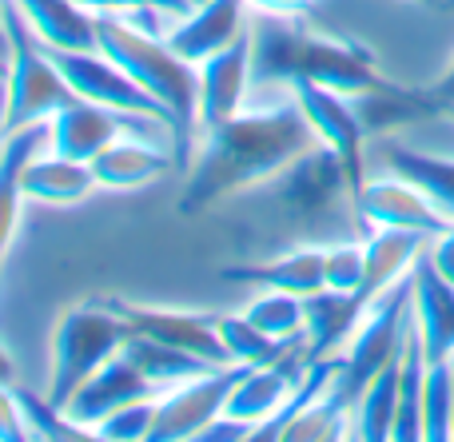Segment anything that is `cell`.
<instances>
[{"label":"cell","mask_w":454,"mask_h":442,"mask_svg":"<svg viewBox=\"0 0 454 442\" xmlns=\"http://www.w3.org/2000/svg\"><path fill=\"white\" fill-rule=\"evenodd\" d=\"M200 68V128H215L239 116L243 96L251 88V28L235 36L223 52L207 56Z\"/></svg>","instance_id":"obj_12"},{"label":"cell","mask_w":454,"mask_h":442,"mask_svg":"<svg viewBox=\"0 0 454 442\" xmlns=\"http://www.w3.org/2000/svg\"><path fill=\"white\" fill-rule=\"evenodd\" d=\"M442 116H447V120H454V104H450V108H447V112H442Z\"/></svg>","instance_id":"obj_41"},{"label":"cell","mask_w":454,"mask_h":442,"mask_svg":"<svg viewBox=\"0 0 454 442\" xmlns=\"http://www.w3.org/2000/svg\"><path fill=\"white\" fill-rule=\"evenodd\" d=\"M192 4H200V0H192Z\"/></svg>","instance_id":"obj_43"},{"label":"cell","mask_w":454,"mask_h":442,"mask_svg":"<svg viewBox=\"0 0 454 442\" xmlns=\"http://www.w3.org/2000/svg\"><path fill=\"white\" fill-rule=\"evenodd\" d=\"M243 315L259 331L275 335V339L307 343V307H303V295H295V291H263L255 303H247Z\"/></svg>","instance_id":"obj_27"},{"label":"cell","mask_w":454,"mask_h":442,"mask_svg":"<svg viewBox=\"0 0 454 442\" xmlns=\"http://www.w3.org/2000/svg\"><path fill=\"white\" fill-rule=\"evenodd\" d=\"M363 275H367V260H363V244H339L327 252V287L331 291H363Z\"/></svg>","instance_id":"obj_31"},{"label":"cell","mask_w":454,"mask_h":442,"mask_svg":"<svg viewBox=\"0 0 454 442\" xmlns=\"http://www.w3.org/2000/svg\"><path fill=\"white\" fill-rule=\"evenodd\" d=\"M132 323L120 315L112 299H84L64 311L52 331V379L44 395L64 407L84 379H92L112 355L128 347Z\"/></svg>","instance_id":"obj_4"},{"label":"cell","mask_w":454,"mask_h":442,"mask_svg":"<svg viewBox=\"0 0 454 442\" xmlns=\"http://www.w3.org/2000/svg\"><path fill=\"white\" fill-rule=\"evenodd\" d=\"M247 4H255L259 12H271V16H303L319 0H247Z\"/></svg>","instance_id":"obj_37"},{"label":"cell","mask_w":454,"mask_h":442,"mask_svg":"<svg viewBox=\"0 0 454 442\" xmlns=\"http://www.w3.org/2000/svg\"><path fill=\"white\" fill-rule=\"evenodd\" d=\"M355 215L363 228H403V231H419V236L434 239L447 228H454V220L427 196L419 183L403 180H367V188L355 199Z\"/></svg>","instance_id":"obj_9"},{"label":"cell","mask_w":454,"mask_h":442,"mask_svg":"<svg viewBox=\"0 0 454 442\" xmlns=\"http://www.w3.org/2000/svg\"><path fill=\"white\" fill-rule=\"evenodd\" d=\"M247 367L231 363V367H215L204 371L196 379H184L180 387L164 391L156 399V423H152L148 442H184V438H200V430L212 419H220L227 399H231L235 383L243 379Z\"/></svg>","instance_id":"obj_7"},{"label":"cell","mask_w":454,"mask_h":442,"mask_svg":"<svg viewBox=\"0 0 454 442\" xmlns=\"http://www.w3.org/2000/svg\"><path fill=\"white\" fill-rule=\"evenodd\" d=\"M220 335H223L227 351H231V359L243 367L279 363V359H287L291 351L307 347V343H287V339H275V335L259 331L247 315H220Z\"/></svg>","instance_id":"obj_25"},{"label":"cell","mask_w":454,"mask_h":442,"mask_svg":"<svg viewBox=\"0 0 454 442\" xmlns=\"http://www.w3.org/2000/svg\"><path fill=\"white\" fill-rule=\"evenodd\" d=\"M395 415H399V359L387 363L375 379L363 387V395L351 407V438L387 442L395 435Z\"/></svg>","instance_id":"obj_22"},{"label":"cell","mask_w":454,"mask_h":442,"mask_svg":"<svg viewBox=\"0 0 454 442\" xmlns=\"http://www.w3.org/2000/svg\"><path fill=\"white\" fill-rule=\"evenodd\" d=\"M251 84H319L351 100L399 88L363 44L323 36L271 12L251 24Z\"/></svg>","instance_id":"obj_2"},{"label":"cell","mask_w":454,"mask_h":442,"mask_svg":"<svg viewBox=\"0 0 454 442\" xmlns=\"http://www.w3.org/2000/svg\"><path fill=\"white\" fill-rule=\"evenodd\" d=\"M0 72H8V60H0Z\"/></svg>","instance_id":"obj_42"},{"label":"cell","mask_w":454,"mask_h":442,"mask_svg":"<svg viewBox=\"0 0 454 442\" xmlns=\"http://www.w3.org/2000/svg\"><path fill=\"white\" fill-rule=\"evenodd\" d=\"M387 164H391L395 175L403 180L419 183L434 204L454 220V159H442V156H427V151H415V148H403V143H387Z\"/></svg>","instance_id":"obj_24"},{"label":"cell","mask_w":454,"mask_h":442,"mask_svg":"<svg viewBox=\"0 0 454 442\" xmlns=\"http://www.w3.org/2000/svg\"><path fill=\"white\" fill-rule=\"evenodd\" d=\"M20 188L28 199L36 204H80L92 188H100L92 175V164L84 159H68V156H32L28 167L20 175Z\"/></svg>","instance_id":"obj_20"},{"label":"cell","mask_w":454,"mask_h":442,"mask_svg":"<svg viewBox=\"0 0 454 442\" xmlns=\"http://www.w3.org/2000/svg\"><path fill=\"white\" fill-rule=\"evenodd\" d=\"M48 136H52L48 120H36V124H24L16 132H8L4 143H0V260H4L8 244H12L20 204L28 199L20 188V175L28 167V159L40 156V148H48Z\"/></svg>","instance_id":"obj_17"},{"label":"cell","mask_w":454,"mask_h":442,"mask_svg":"<svg viewBox=\"0 0 454 442\" xmlns=\"http://www.w3.org/2000/svg\"><path fill=\"white\" fill-rule=\"evenodd\" d=\"M291 96H295V104L303 108V116L311 120L315 136L339 156V164H343V172H347V183H351V196L359 199V191L367 188V167H363L367 128H363L351 96H339L319 84H291Z\"/></svg>","instance_id":"obj_8"},{"label":"cell","mask_w":454,"mask_h":442,"mask_svg":"<svg viewBox=\"0 0 454 442\" xmlns=\"http://www.w3.org/2000/svg\"><path fill=\"white\" fill-rule=\"evenodd\" d=\"M427 236L403 228H371V239L363 244V260H367V275H363V299L375 303L387 287H395L403 275H411L415 260L423 255Z\"/></svg>","instance_id":"obj_19"},{"label":"cell","mask_w":454,"mask_h":442,"mask_svg":"<svg viewBox=\"0 0 454 442\" xmlns=\"http://www.w3.org/2000/svg\"><path fill=\"white\" fill-rule=\"evenodd\" d=\"M423 438L450 442L454 438V355L427 363L423 383Z\"/></svg>","instance_id":"obj_26"},{"label":"cell","mask_w":454,"mask_h":442,"mask_svg":"<svg viewBox=\"0 0 454 442\" xmlns=\"http://www.w3.org/2000/svg\"><path fill=\"white\" fill-rule=\"evenodd\" d=\"M434 260V268H439L442 279H450L454 283V228H447L442 236H434V247L427 252Z\"/></svg>","instance_id":"obj_35"},{"label":"cell","mask_w":454,"mask_h":442,"mask_svg":"<svg viewBox=\"0 0 454 442\" xmlns=\"http://www.w3.org/2000/svg\"><path fill=\"white\" fill-rule=\"evenodd\" d=\"M427 100H431V108H434V116H442V112L454 104V64L447 72H442L439 80H434L431 88H427Z\"/></svg>","instance_id":"obj_36"},{"label":"cell","mask_w":454,"mask_h":442,"mask_svg":"<svg viewBox=\"0 0 454 442\" xmlns=\"http://www.w3.org/2000/svg\"><path fill=\"white\" fill-rule=\"evenodd\" d=\"M80 8L96 16H120V12H172V16H188L192 0H76Z\"/></svg>","instance_id":"obj_32"},{"label":"cell","mask_w":454,"mask_h":442,"mask_svg":"<svg viewBox=\"0 0 454 442\" xmlns=\"http://www.w3.org/2000/svg\"><path fill=\"white\" fill-rule=\"evenodd\" d=\"M16 4L48 48H100L96 12L80 8L76 0H16Z\"/></svg>","instance_id":"obj_21"},{"label":"cell","mask_w":454,"mask_h":442,"mask_svg":"<svg viewBox=\"0 0 454 442\" xmlns=\"http://www.w3.org/2000/svg\"><path fill=\"white\" fill-rule=\"evenodd\" d=\"M100 32V52L112 56L140 88H148L168 108L176 124V159H188L192 151V128L200 124V68L184 60L168 40L120 20V16H96Z\"/></svg>","instance_id":"obj_3"},{"label":"cell","mask_w":454,"mask_h":442,"mask_svg":"<svg viewBox=\"0 0 454 442\" xmlns=\"http://www.w3.org/2000/svg\"><path fill=\"white\" fill-rule=\"evenodd\" d=\"M415 4H442V0H415Z\"/></svg>","instance_id":"obj_40"},{"label":"cell","mask_w":454,"mask_h":442,"mask_svg":"<svg viewBox=\"0 0 454 442\" xmlns=\"http://www.w3.org/2000/svg\"><path fill=\"white\" fill-rule=\"evenodd\" d=\"M8 40V132L36 120H52L64 104L76 100L68 80L52 64L44 40L32 32L16 0H0Z\"/></svg>","instance_id":"obj_5"},{"label":"cell","mask_w":454,"mask_h":442,"mask_svg":"<svg viewBox=\"0 0 454 442\" xmlns=\"http://www.w3.org/2000/svg\"><path fill=\"white\" fill-rule=\"evenodd\" d=\"M156 395H164V391L140 371V363H136L128 351H120L92 379L80 383L76 395L64 403V415H68L72 423H80V427L96 430L112 411H120V407H128V403H140V399H156Z\"/></svg>","instance_id":"obj_11"},{"label":"cell","mask_w":454,"mask_h":442,"mask_svg":"<svg viewBox=\"0 0 454 442\" xmlns=\"http://www.w3.org/2000/svg\"><path fill=\"white\" fill-rule=\"evenodd\" d=\"M255 435V427L243 419H231V415H220V419H212L204 430H200V442H251Z\"/></svg>","instance_id":"obj_34"},{"label":"cell","mask_w":454,"mask_h":442,"mask_svg":"<svg viewBox=\"0 0 454 442\" xmlns=\"http://www.w3.org/2000/svg\"><path fill=\"white\" fill-rule=\"evenodd\" d=\"M303 307H307V359H327L339 355L347 347V339L355 335L359 319L367 315L371 303L355 291H311L303 295Z\"/></svg>","instance_id":"obj_16"},{"label":"cell","mask_w":454,"mask_h":442,"mask_svg":"<svg viewBox=\"0 0 454 442\" xmlns=\"http://www.w3.org/2000/svg\"><path fill=\"white\" fill-rule=\"evenodd\" d=\"M176 164H180V159H176L172 148H160V143L140 140V136H120L100 156H92V175L100 188L136 191V188H144V183L164 180Z\"/></svg>","instance_id":"obj_14"},{"label":"cell","mask_w":454,"mask_h":442,"mask_svg":"<svg viewBox=\"0 0 454 442\" xmlns=\"http://www.w3.org/2000/svg\"><path fill=\"white\" fill-rule=\"evenodd\" d=\"M223 283H247L259 291H295V295H311L327 287V252H303L279 255L267 263H251V268H227Z\"/></svg>","instance_id":"obj_18"},{"label":"cell","mask_w":454,"mask_h":442,"mask_svg":"<svg viewBox=\"0 0 454 442\" xmlns=\"http://www.w3.org/2000/svg\"><path fill=\"white\" fill-rule=\"evenodd\" d=\"M120 315L132 323V335H148L156 343L180 347L188 355H200L215 367H231V351H227L220 335V315H196V311H172V307H144V303L112 299Z\"/></svg>","instance_id":"obj_10"},{"label":"cell","mask_w":454,"mask_h":442,"mask_svg":"<svg viewBox=\"0 0 454 442\" xmlns=\"http://www.w3.org/2000/svg\"><path fill=\"white\" fill-rule=\"evenodd\" d=\"M8 136V72H0V140Z\"/></svg>","instance_id":"obj_38"},{"label":"cell","mask_w":454,"mask_h":442,"mask_svg":"<svg viewBox=\"0 0 454 442\" xmlns=\"http://www.w3.org/2000/svg\"><path fill=\"white\" fill-rule=\"evenodd\" d=\"M156 399H140V403H128V407H120V411H112L108 419L92 430V438H104V442H148L152 423H156Z\"/></svg>","instance_id":"obj_30"},{"label":"cell","mask_w":454,"mask_h":442,"mask_svg":"<svg viewBox=\"0 0 454 442\" xmlns=\"http://www.w3.org/2000/svg\"><path fill=\"white\" fill-rule=\"evenodd\" d=\"M28 435V423H24L20 399H16V387H0V442H24Z\"/></svg>","instance_id":"obj_33"},{"label":"cell","mask_w":454,"mask_h":442,"mask_svg":"<svg viewBox=\"0 0 454 442\" xmlns=\"http://www.w3.org/2000/svg\"><path fill=\"white\" fill-rule=\"evenodd\" d=\"M20 399V411L24 423H28V435L32 438H48V442H76V438H92V430L72 423L64 415V407H56L48 395H32V391H16Z\"/></svg>","instance_id":"obj_29"},{"label":"cell","mask_w":454,"mask_h":442,"mask_svg":"<svg viewBox=\"0 0 454 442\" xmlns=\"http://www.w3.org/2000/svg\"><path fill=\"white\" fill-rule=\"evenodd\" d=\"M12 359H8V351L0 347V387H12Z\"/></svg>","instance_id":"obj_39"},{"label":"cell","mask_w":454,"mask_h":442,"mask_svg":"<svg viewBox=\"0 0 454 442\" xmlns=\"http://www.w3.org/2000/svg\"><path fill=\"white\" fill-rule=\"evenodd\" d=\"M124 351L140 363V371L148 375L160 391H172V387H180L184 379L215 371V363H207V359L188 355V351H180V347H168V343H156V339H148V335H132Z\"/></svg>","instance_id":"obj_23"},{"label":"cell","mask_w":454,"mask_h":442,"mask_svg":"<svg viewBox=\"0 0 454 442\" xmlns=\"http://www.w3.org/2000/svg\"><path fill=\"white\" fill-rule=\"evenodd\" d=\"M243 8L247 0H200L172 32H168V44L192 64H204L207 56L223 52L235 36H243Z\"/></svg>","instance_id":"obj_15"},{"label":"cell","mask_w":454,"mask_h":442,"mask_svg":"<svg viewBox=\"0 0 454 442\" xmlns=\"http://www.w3.org/2000/svg\"><path fill=\"white\" fill-rule=\"evenodd\" d=\"M335 438H351V411L331 391L323 399H315V403H307L283 430V442H335Z\"/></svg>","instance_id":"obj_28"},{"label":"cell","mask_w":454,"mask_h":442,"mask_svg":"<svg viewBox=\"0 0 454 442\" xmlns=\"http://www.w3.org/2000/svg\"><path fill=\"white\" fill-rule=\"evenodd\" d=\"M411 315L423 335L427 363L454 355V283L439 275L431 255H419L411 268Z\"/></svg>","instance_id":"obj_13"},{"label":"cell","mask_w":454,"mask_h":442,"mask_svg":"<svg viewBox=\"0 0 454 442\" xmlns=\"http://www.w3.org/2000/svg\"><path fill=\"white\" fill-rule=\"evenodd\" d=\"M196 159H192L188 188L180 196V212H204L212 204L239 196L247 188L271 183L279 172H287L303 151L315 148V128L295 104L239 112L215 128H204Z\"/></svg>","instance_id":"obj_1"},{"label":"cell","mask_w":454,"mask_h":442,"mask_svg":"<svg viewBox=\"0 0 454 442\" xmlns=\"http://www.w3.org/2000/svg\"><path fill=\"white\" fill-rule=\"evenodd\" d=\"M48 56H52V64L60 68V76L68 80V88L80 96V100L104 104V108H116V112H136V116H156V120H168V124H172L164 104H160L148 88L136 84L112 56L100 52V48H48Z\"/></svg>","instance_id":"obj_6"}]
</instances>
